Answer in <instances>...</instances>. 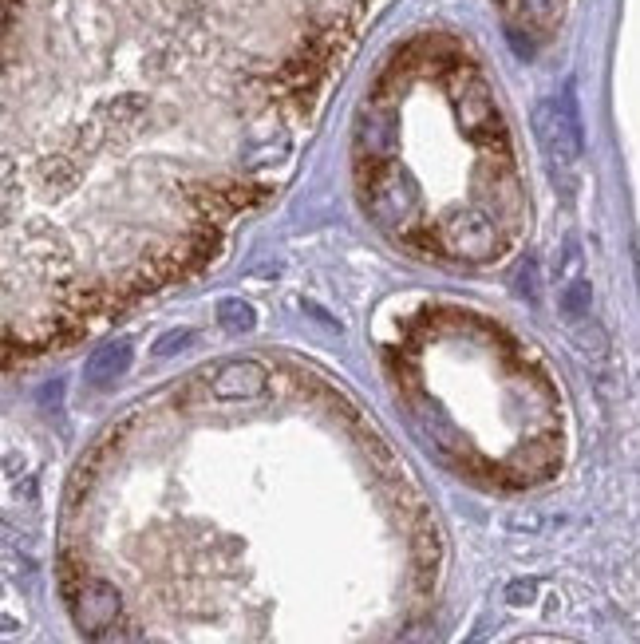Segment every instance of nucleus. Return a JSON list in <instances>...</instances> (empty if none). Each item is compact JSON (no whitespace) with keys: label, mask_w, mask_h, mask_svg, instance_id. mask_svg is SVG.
Wrapping results in <instances>:
<instances>
[{"label":"nucleus","mask_w":640,"mask_h":644,"mask_svg":"<svg viewBox=\"0 0 640 644\" xmlns=\"http://www.w3.org/2000/svg\"><path fill=\"white\" fill-rule=\"evenodd\" d=\"M534 135H538V147L546 155V166L554 178H569L573 166L581 162V147H585V135H581V115H577V103L573 95H550L534 107Z\"/></svg>","instance_id":"obj_1"},{"label":"nucleus","mask_w":640,"mask_h":644,"mask_svg":"<svg viewBox=\"0 0 640 644\" xmlns=\"http://www.w3.org/2000/svg\"><path fill=\"white\" fill-rule=\"evenodd\" d=\"M364 206H368V218L388 230V234H400L407 230V222L415 218L419 210V186L415 178L403 170V166H376L368 186H364Z\"/></svg>","instance_id":"obj_2"},{"label":"nucleus","mask_w":640,"mask_h":644,"mask_svg":"<svg viewBox=\"0 0 640 644\" xmlns=\"http://www.w3.org/2000/svg\"><path fill=\"white\" fill-rule=\"evenodd\" d=\"M451 99H455L459 127H463V135L471 143L490 147L494 139H502V119H498L494 95L482 83V76H475L471 68H455V76H451Z\"/></svg>","instance_id":"obj_3"},{"label":"nucleus","mask_w":640,"mask_h":644,"mask_svg":"<svg viewBox=\"0 0 640 644\" xmlns=\"http://www.w3.org/2000/svg\"><path fill=\"white\" fill-rule=\"evenodd\" d=\"M443 249L451 257H463V261H490L498 257V230L494 222L479 214V210H459L443 222V234H439Z\"/></svg>","instance_id":"obj_4"},{"label":"nucleus","mask_w":640,"mask_h":644,"mask_svg":"<svg viewBox=\"0 0 640 644\" xmlns=\"http://www.w3.org/2000/svg\"><path fill=\"white\" fill-rule=\"evenodd\" d=\"M269 384V372L257 364V360H226L214 380H210V392L214 400H257Z\"/></svg>","instance_id":"obj_5"},{"label":"nucleus","mask_w":640,"mask_h":644,"mask_svg":"<svg viewBox=\"0 0 640 644\" xmlns=\"http://www.w3.org/2000/svg\"><path fill=\"white\" fill-rule=\"evenodd\" d=\"M115 617H119V593L107 581H87L76 593V625L83 633L99 637L115 625Z\"/></svg>","instance_id":"obj_6"},{"label":"nucleus","mask_w":640,"mask_h":644,"mask_svg":"<svg viewBox=\"0 0 640 644\" xmlns=\"http://www.w3.org/2000/svg\"><path fill=\"white\" fill-rule=\"evenodd\" d=\"M356 147L368 155V159H388L396 147H400V119L396 111L388 107H368L356 123Z\"/></svg>","instance_id":"obj_7"},{"label":"nucleus","mask_w":640,"mask_h":644,"mask_svg":"<svg viewBox=\"0 0 640 644\" xmlns=\"http://www.w3.org/2000/svg\"><path fill=\"white\" fill-rule=\"evenodd\" d=\"M131 368V340H107L103 348L91 352L87 368H83V380L87 388H111L115 380H123V372Z\"/></svg>","instance_id":"obj_8"},{"label":"nucleus","mask_w":640,"mask_h":644,"mask_svg":"<svg viewBox=\"0 0 640 644\" xmlns=\"http://www.w3.org/2000/svg\"><path fill=\"white\" fill-rule=\"evenodd\" d=\"M561 317L565 321H589V285L581 277H569L565 293H561Z\"/></svg>","instance_id":"obj_9"},{"label":"nucleus","mask_w":640,"mask_h":644,"mask_svg":"<svg viewBox=\"0 0 640 644\" xmlns=\"http://www.w3.org/2000/svg\"><path fill=\"white\" fill-rule=\"evenodd\" d=\"M218 324H222L226 332L241 336V332H249V328L257 324V317H253V309H249L245 301H234V297H226V301L218 305Z\"/></svg>","instance_id":"obj_10"},{"label":"nucleus","mask_w":640,"mask_h":644,"mask_svg":"<svg viewBox=\"0 0 640 644\" xmlns=\"http://www.w3.org/2000/svg\"><path fill=\"white\" fill-rule=\"evenodd\" d=\"M186 340H190L186 332H170L166 340H159V344H155V352H159V356H166V352H174V348H182Z\"/></svg>","instance_id":"obj_11"}]
</instances>
